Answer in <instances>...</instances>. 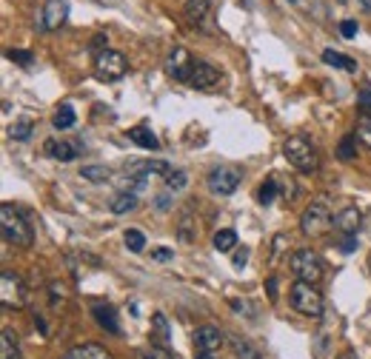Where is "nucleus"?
<instances>
[{
    "label": "nucleus",
    "mask_w": 371,
    "mask_h": 359,
    "mask_svg": "<svg viewBox=\"0 0 371 359\" xmlns=\"http://www.w3.org/2000/svg\"><path fill=\"white\" fill-rule=\"evenodd\" d=\"M81 177L89 180V183H106V180L112 177V171H109L106 166H83Z\"/></svg>",
    "instance_id": "29"
},
{
    "label": "nucleus",
    "mask_w": 371,
    "mask_h": 359,
    "mask_svg": "<svg viewBox=\"0 0 371 359\" xmlns=\"http://www.w3.org/2000/svg\"><path fill=\"white\" fill-rule=\"evenodd\" d=\"M340 4L354 12H371V0H340Z\"/></svg>",
    "instance_id": "37"
},
{
    "label": "nucleus",
    "mask_w": 371,
    "mask_h": 359,
    "mask_svg": "<svg viewBox=\"0 0 371 359\" xmlns=\"http://www.w3.org/2000/svg\"><path fill=\"white\" fill-rule=\"evenodd\" d=\"M26 297H29V288H26L20 274H15V271L0 274V303H4L6 308H23Z\"/></svg>",
    "instance_id": "7"
},
{
    "label": "nucleus",
    "mask_w": 371,
    "mask_h": 359,
    "mask_svg": "<svg viewBox=\"0 0 371 359\" xmlns=\"http://www.w3.org/2000/svg\"><path fill=\"white\" fill-rule=\"evenodd\" d=\"M194 359H214V353H203V351H194Z\"/></svg>",
    "instance_id": "47"
},
{
    "label": "nucleus",
    "mask_w": 371,
    "mask_h": 359,
    "mask_svg": "<svg viewBox=\"0 0 371 359\" xmlns=\"http://www.w3.org/2000/svg\"><path fill=\"white\" fill-rule=\"evenodd\" d=\"M291 4H303V0H291Z\"/></svg>",
    "instance_id": "48"
},
{
    "label": "nucleus",
    "mask_w": 371,
    "mask_h": 359,
    "mask_svg": "<svg viewBox=\"0 0 371 359\" xmlns=\"http://www.w3.org/2000/svg\"><path fill=\"white\" fill-rule=\"evenodd\" d=\"M300 229H303L306 237H323L329 229H334V217L329 214V205L326 202H312L300 217Z\"/></svg>",
    "instance_id": "6"
},
{
    "label": "nucleus",
    "mask_w": 371,
    "mask_h": 359,
    "mask_svg": "<svg viewBox=\"0 0 371 359\" xmlns=\"http://www.w3.org/2000/svg\"><path fill=\"white\" fill-rule=\"evenodd\" d=\"M360 226H363V211L354 208V205H348L340 214H334V231H340L346 237H357Z\"/></svg>",
    "instance_id": "14"
},
{
    "label": "nucleus",
    "mask_w": 371,
    "mask_h": 359,
    "mask_svg": "<svg viewBox=\"0 0 371 359\" xmlns=\"http://www.w3.org/2000/svg\"><path fill=\"white\" fill-rule=\"evenodd\" d=\"M129 71V63L120 51L114 49H106L100 54H95V78L103 80V83H112V80H120Z\"/></svg>",
    "instance_id": "5"
},
{
    "label": "nucleus",
    "mask_w": 371,
    "mask_h": 359,
    "mask_svg": "<svg viewBox=\"0 0 371 359\" xmlns=\"http://www.w3.org/2000/svg\"><path fill=\"white\" fill-rule=\"evenodd\" d=\"M123 240H126V248H129L131 254H140V251L146 248V237H143V231H137V229H129Z\"/></svg>",
    "instance_id": "34"
},
{
    "label": "nucleus",
    "mask_w": 371,
    "mask_h": 359,
    "mask_svg": "<svg viewBox=\"0 0 371 359\" xmlns=\"http://www.w3.org/2000/svg\"><path fill=\"white\" fill-rule=\"evenodd\" d=\"M155 205H158L160 211H169V208H172V194H169V191L158 194V197H155Z\"/></svg>",
    "instance_id": "40"
},
{
    "label": "nucleus",
    "mask_w": 371,
    "mask_h": 359,
    "mask_svg": "<svg viewBox=\"0 0 371 359\" xmlns=\"http://www.w3.org/2000/svg\"><path fill=\"white\" fill-rule=\"evenodd\" d=\"M211 245H214V251H217V254H229V251H232L235 245H240V243H237V234H235L232 229H223V231H217V234H214Z\"/></svg>",
    "instance_id": "24"
},
{
    "label": "nucleus",
    "mask_w": 371,
    "mask_h": 359,
    "mask_svg": "<svg viewBox=\"0 0 371 359\" xmlns=\"http://www.w3.org/2000/svg\"><path fill=\"white\" fill-rule=\"evenodd\" d=\"M192 336H194V351H203V353H217L223 345V334L214 325H200Z\"/></svg>",
    "instance_id": "15"
},
{
    "label": "nucleus",
    "mask_w": 371,
    "mask_h": 359,
    "mask_svg": "<svg viewBox=\"0 0 371 359\" xmlns=\"http://www.w3.org/2000/svg\"><path fill=\"white\" fill-rule=\"evenodd\" d=\"M92 314H95V320H98V325H100L103 331H109V334H120L117 311H114L112 305H95V308H92Z\"/></svg>",
    "instance_id": "18"
},
{
    "label": "nucleus",
    "mask_w": 371,
    "mask_h": 359,
    "mask_svg": "<svg viewBox=\"0 0 371 359\" xmlns=\"http://www.w3.org/2000/svg\"><path fill=\"white\" fill-rule=\"evenodd\" d=\"M194 217H192V211H183L180 214V223H177V240L180 243H194L197 237V229H194Z\"/></svg>",
    "instance_id": "25"
},
{
    "label": "nucleus",
    "mask_w": 371,
    "mask_h": 359,
    "mask_svg": "<svg viewBox=\"0 0 371 359\" xmlns=\"http://www.w3.org/2000/svg\"><path fill=\"white\" fill-rule=\"evenodd\" d=\"M43 152L52 157V160H60V163H69L78 154H83V146L81 142H66V140H46L43 142Z\"/></svg>",
    "instance_id": "13"
},
{
    "label": "nucleus",
    "mask_w": 371,
    "mask_h": 359,
    "mask_svg": "<svg viewBox=\"0 0 371 359\" xmlns=\"http://www.w3.org/2000/svg\"><path fill=\"white\" fill-rule=\"evenodd\" d=\"M0 231H4V240L9 245H18V248H29L35 243L32 223L26 220V214L12 202L0 205Z\"/></svg>",
    "instance_id": "1"
},
{
    "label": "nucleus",
    "mask_w": 371,
    "mask_h": 359,
    "mask_svg": "<svg viewBox=\"0 0 371 359\" xmlns=\"http://www.w3.org/2000/svg\"><path fill=\"white\" fill-rule=\"evenodd\" d=\"M129 140L137 142V146L146 149V152H158V149H160L158 134H155L152 128H146V126H134V128H129Z\"/></svg>",
    "instance_id": "17"
},
{
    "label": "nucleus",
    "mask_w": 371,
    "mask_h": 359,
    "mask_svg": "<svg viewBox=\"0 0 371 359\" xmlns=\"http://www.w3.org/2000/svg\"><path fill=\"white\" fill-rule=\"evenodd\" d=\"M283 157L303 174H312L320 169V157H317V149L312 146V140L303 137V134H294L283 142Z\"/></svg>",
    "instance_id": "2"
},
{
    "label": "nucleus",
    "mask_w": 371,
    "mask_h": 359,
    "mask_svg": "<svg viewBox=\"0 0 371 359\" xmlns=\"http://www.w3.org/2000/svg\"><path fill=\"white\" fill-rule=\"evenodd\" d=\"M274 194H277V177H269V180L260 185V191H257V202H260V205H271V202H274Z\"/></svg>",
    "instance_id": "30"
},
{
    "label": "nucleus",
    "mask_w": 371,
    "mask_h": 359,
    "mask_svg": "<svg viewBox=\"0 0 371 359\" xmlns=\"http://www.w3.org/2000/svg\"><path fill=\"white\" fill-rule=\"evenodd\" d=\"M368 268H371V257H368Z\"/></svg>",
    "instance_id": "49"
},
{
    "label": "nucleus",
    "mask_w": 371,
    "mask_h": 359,
    "mask_svg": "<svg viewBox=\"0 0 371 359\" xmlns=\"http://www.w3.org/2000/svg\"><path fill=\"white\" fill-rule=\"evenodd\" d=\"M288 303H291V308L297 314H303L309 320H320L323 317V297H320V291H314L312 282L297 279L288 288Z\"/></svg>",
    "instance_id": "3"
},
{
    "label": "nucleus",
    "mask_w": 371,
    "mask_h": 359,
    "mask_svg": "<svg viewBox=\"0 0 371 359\" xmlns=\"http://www.w3.org/2000/svg\"><path fill=\"white\" fill-rule=\"evenodd\" d=\"M35 325L40 328V334H46V322H43V317H40V314H35Z\"/></svg>",
    "instance_id": "46"
},
{
    "label": "nucleus",
    "mask_w": 371,
    "mask_h": 359,
    "mask_svg": "<svg viewBox=\"0 0 371 359\" xmlns=\"http://www.w3.org/2000/svg\"><path fill=\"white\" fill-rule=\"evenodd\" d=\"M6 57L15 60L18 66H32V63H35V54H32V51H23V49H9Z\"/></svg>",
    "instance_id": "36"
},
{
    "label": "nucleus",
    "mask_w": 371,
    "mask_h": 359,
    "mask_svg": "<svg viewBox=\"0 0 371 359\" xmlns=\"http://www.w3.org/2000/svg\"><path fill=\"white\" fill-rule=\"evenodd\" d=\"M137 359H180V356L172 353L169 348H158V345H155V348H148V351H140Z\"/></svg>",
    "instance_id": "35"
},
{
    "label": "nucleus",
    "mask_w": 371,
    "mask_h": 359,
    "mask_svg": "<svg viewBox=\"0 0 371 359\" xmlns=\"http://www.w3.org/2000/svg\"><path fill=\"white\" fill-rule=\"evenodd\" d=\"M74 120H78V117H74V109H71L69 103H63V106L54 111L52 126H54L57 131H63V128H71V126H74Z\"/></svg>",
    "instance_id": "26"
},
{
    "label": "nucleus",
    "mask_w": 371,
    "mask_h": 359,
    "mask_svg": "<svg viewBox=\"0 0 371 359\" xmlns=\"http://www.w3.org/2000/svg\"><path fill=\"white\" fill-rule=\"evenodd\" d=\"M192 66H194V57H192V51H189V49H183V46H177V49L169 54V60H166V71H169V78H175V80H180V83H189Z\"/></svg>",
    "instance_id": "10"
},
{
    "label": "nucleus",
    "mask_w": 371,
    "mask_h": 359,
    "mask_svg": "<svg viewBox=\"0 0 371 359\" xmlns=\"http://www.w3.org/2000/svg\"><path fill=\"white\" fill-rule=\"evenodd\" d=\"M337 157L340 160H354L357 157V134H348V137H343L340 140V146H337Z\"/></svg>",
    "instance_id": "28"
},
{
    "label": "nucleus",
    "mask_w": 371,
    "mask_h": 359,
    "mask_svg": "<svg viewBox=\"0 0 371 359\" xmlns=\"http://www.w3.org/2000/svg\"><path fill=\"white\" fill-rule=\"evenodd\" d=\"M66 18H69V0H46V6L37 18V29L54 32L66 23Z\"/></svg>",
    "instance_id": "9"
},
{
    "label": "nucleus",
    "mask_w": 371,
    "mask_h": 359,
    "mask_svg": "<svg viewBox=\"0 0 371 359\" xmlns=\"http://www.w3.org/2000/svg\"><path fill=\"white\" fill-rule=\"evenodd\" d=\"M172 257H175L172 248H158V251H152V260H158V262H166V260H172Z\"/></svg>",
    "instance_id": "42"
},
{
    "label": "nucleus",
    "mask_w": 371,
    "mask_h": 359,
    "mask_svg": "<svg viewBox=\"0 0 371 359\" xmlns=\"http://www.w3.org/2000/svg\"><path fill=\"white\" fill-rule=\"evenodd\" d=\"M323 63H329V66H334V68H343V71H348V75H357V63H354L351 57L334 51V49H326V51H323Z\"/></svg>",
    "instance_id": "21"
},
{
    "label": "nucleus",
    "mask_w": 371,
    "mask_h": 359,
    "mask_svg": "<svg viewBox=\"0 0 371 359\" xmlns=\"http://www.w3.org/2000/svg\"><path fill=\"white\" fill-rule=\"evenodd\" d=\"M123 174H129V177H137V174H143V177H169L172 166L166 160H137V163H129L123 169Z\"/></svg>",
    "instance_id": "12"
},
{
    "label": "nucleus",
    "mask_w": 371,
    "mask_h": 359,
    "mask_svg": "<svg viewBox=\"0 0 371 359\" xmlns=\"http://www.w3.org/2000/svg\"><path fill=\"white\" fill-rule=\"evenodd\" d=\"M340 35H343V37H354V35H357V23H354V20H343V23H340Z\"/></svg>",
    "instance_id": "41"
},
{
    "label": "nucleus",
    "mask_w": 371,
    "mask_h": 359,
    "mask_svg": "<svg viewBox=\"0 0 371 359\" xmlns=\"http://www.w3.org/2000/svg\"><path fill=\"white\" fill-rule=\"evenodd\" d=\"M60 359H112V353H109L103 345H98V342H86V345L69 348Z\"/></svg>",
    "instance_id": "16"
},
{
    "label": "nucleus",
    "mask_w": 371,
    "mask_h": 359,
    "mask_svg": "<svg viewBox=\"0 0 371 359\" xmlns=\"http://www.w3.org/2000/svg\"><path fill=\"white\" fill-rule=\"evenodd\" d=\"M288 268H291V274L300 279V282H312V285H317L320 279H323V260H320V254L317 251H312V248H300V251H294L291 257H288Z\"/></svg>",
    "instance_id": "4"
},
{
    "label": "nucleus",
    "mask_w": 371,
    "mask_h": 359,
    "mask_svg": "<svg viewBox=\"0 0 371 359\" xmlns=\"http://www.w3.org/2000/svg\"><path fill=\"white\" fill-rule=\"evenodd\" d=\"M166 185H169V191H183V188L189 185V171L172 169V174L166 177Z\"/></svg>",
    "instance_id": "33"
},
{
    "label": "nucleus",
    "mask_w": 371,
    "mask_h": 359,
    "mask_svg": "<svg viewBox=\"0 0 371 359\" xmlns=\"http://www.w3.org/2000/svg\"><path fill=\"white\" fill-rule=\"evenodd\" d=\"M137 208V194H131V191H120V194H114V200L109 202V211L112 214H129V211H134Z\"/></svg>",
    "instance_id": "23"
},
{
    "label": "nucleus",
    "mask_w": 371,
    "mask_h": 359,
    "mask_svg": "<svg viewBox=\"0 0 371 359\" xmlns=\"http://www.w3.org/2000/svg\"><path fill=\"white\" fill-rule=\"evenodd\" d=\"M357 100H360V106H363L365 111H371V92H368V89H363V92L357 95Z\"/></svg>",
    "instance_id": "45"
},
{
    "label": "nucleus",
    "mask_w": 371,
    "mask_h": 359,
    "mask_svg": "<svg viewBox=\"0 0 371 359\" xmlns=\"http://www.w3.org/2000/svg\"><path fill=\"white\" fill-rule=\"evenodd\" d=\"M240 185V171L232 169V166H220L208 174V191L211 194H220V197H229L235 194Z\"/></svg>",
    "instance_id": "8"
},
{
    "label": "nucleus",
    "mask_w": 371,
    "mask_h": 359,
    "mask_svg": "<svg viewBox=\"0 0 371 359\" xmlns=\"http://www.w3.org/2000/svg\"><path fill=\"white\" fill-rule=\"evenodd\" d=\"M217 83H220V68L211 66V63H206V60H194L192 75H189V86L206 92V89H211Z\"/></svg>",
    "instance_id": "11"
},
{
    "label": "nucleus",
    "mask_w": 371,
    "mask_h": 359,
    "mask_svg": "<svg viewBox=\"0 0 371 359\" xmlns=\"http://www.w3.org/2000/svg\"><path fill=\"white\" fill-rule=\"evenodd\" d=\"M229 342H232V351H235L240 359H260V351H257L252 342H246L243 336H229Z\"/></svg>",
    "instance_id": "27"
},
{
    "label": "nucleus",
    "mask_w": 371,
    "mask_h": 359,
    "mask_svg": "<svg viewBox=\"0 0 371 359\" xmlns=\"http://www.w3.org/2000/svg\"><path fill=\"white\" fill-rule=\"evenodd\" d=\"M152 339H155L158 348H169V342H172V328H169L166 314H155V317H152Z\"/></svg>",
    "instance_id": "19"
},
{
    "label": "nucleus",
    "mask_w": 371,
    "mask_h": 359,
    "mask_svg": "<svg viewBox=\"0 0 371 359\" xmlns=\"http://www.w3.org/2000/svg\"><path fill=\"white\" fill-rule=\"evenodd\" d=\"M32 131H35V123H32L29 117H23V120L12 123V128H9V134H12L15 140H29V137H32Z\"/></svg>",
    "instance_id": "32"
},
{
    "label": "nucleus",
    "mask_w": 371,
    "mask_h": 359,
    "mask_svg": "<svg viewBox=\"0 0 371 359\" xmlns=\"http://www.w3.org/2000/svg\"><path fill=\"white\" fill-rule=\"evenodd\" d=\"M208 6H211V0H186V18L192 26H200L203 18L208 15Z\"/></svg>",
    "instance_id": "22"
},
{
    "label": "nucleus",
    "mask_w": 371,
    "mask_h": 359,
    "mask_svg": "<svg viewBox=\"0 0 371 359\" xmlns=\"http://www.w3.org/2000/svg\"><path fill=\"white\" fill-rule=\"evenodd\" d=\"M266 291H269V300L274 303V300H277V276H269V282H266Z\"/></svg>",
    "instance_id": "44"
},
{
    "label": "nucleus",
    "mask_w": 371,
    "mask_h": 359,
    "mask_svg": "<svg viewBox=\"0 0 371 359\" xmlns=\"http://www.w3.org/2000/svg\"><path fill=\"white\" fill-rule=\"evenodd\" d=\"M0 359H20L18 334L12 328H4V334H0Z\"/></svg>",
    "instance_id": "20"
},
{
    "label": "nucleus",
    "mask_w": 371,
    "mask_h": 359,
    "mask_svg": "<svg viewBox=\"0 0 371 359\" xmlns=\"http://www.w3.org/2000/svg\"><path fill=\"white\" fill-rule=\"evenodd\" d=\"M106 43H109V37H106V35H95V37H92V43H89V49L100 54V51H106Z\"/></svg>",
    "instance_id": "39"
},
{
    "label": "nucleus",
    "mask_w": 371,
    "mask_h": 359,
    "mask_svg": "<svg viewBox=\"0 0 371 359\" xmlns=\"http://www.w3.org/2000/svg\"><path fill=\"white\" fill-rule=\"evenodd\" d=\"M232 262H235V268H243V265L249 262V248H246V245H240V248L235 251V257H232Z\"/></svg>",
    "instance_id": "38"
},
{
    "label": "nucleus",
    "mask_w": 371,
    "mask_h": 359,
    "mask_svg": "<svg viewBox=\"0 0 371 359\" xmlns=\"http://www.w3.org/2000/svg\"><path fill=\"white\" fill-rule=\"evenodd\" d=\"M354 134H357V140L363 142L365 149H371V117H368V114H363V117L357 120V128H354Z\"/></svg>",
    "instance_id": "31"
},
{
    "label": "nucleus",
    "mask_w": 371,
    "mask_h": 359,
    "mask_svg": "<svg viewBox=\"0 0 371 359\" xmlns=\"http://www.w3.org/2000/svg\"><path fill=\"white\" fill-rule=\"evenodd\" d=\"M357 248V237H343V243H340V251L343 254H351Z\"/></svg>",
    "instance_id": "43"
}]
</instances>
